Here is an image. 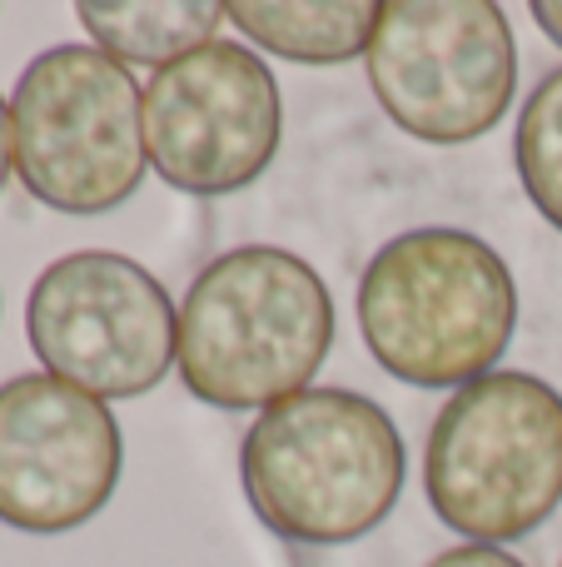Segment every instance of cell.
Returning a JSON list of instances; mask_svg holds the SVG:
<instances>
[{
    "label": "cell",
    "instance_id": "6da1fadb",
    "mask_svg": "<svg viewBox=\"0 0 562 567\" xmlns=\"http://www.w3.org/2000/svg\"><path fill=\"white\" fill-rule=\"evenodd\" d=\"M239 478L254 518L299 548H344L394 513L408 478L398 423L354 389H304L244 433Z\"/></svg>",
    "mask_w": 562,
    "mask_h": 567
},
{
    "label": "cell",
    "instance_id": "7a4b0ae2",
    "mask_svg": "<svg viewBox=\"0 0 562 567\" xmlns=\"http://www.w3.org/2000/svg\"><path fill=\"white\" fill-rule=\"evenodd\" d=\"M334 349V299L309 259L239 245L209 259L179 303V379L209 409H274Z\"/></svg>",
    "mask_w": 562,
    "mask_h": 567
},
{
    "label": "cell",
    "instance_id": "3957f363",
    "mask_svg": "<svg viewBox=\"0 0 562 567\" xmlns=\"http://www.w3.org/2000/svg\"><path fill=\"white\" fill-rule=\"evenodd\" d=\"M354 309L384 373L414 389H464L513 343L518 284L488 239L424 225L368 259Z\"/></svg>",
    "mask_w": 562,
    "mask_h": 567
},
{
    "label": "cell",
    "instance_id": "277c9868",
    "mask_svg": "<svg viewBox=\"0 0 562 567\" xmlns=\"http://www.w3.org/2000/svg\"><path fill=\"white\" fill-rule=\"evenodd\" d=\"M424 488L458 538L523 543L562 503V393L523 369L464 383L428 429Z\"/></svg>",
    "mask_w": 562,
    "mask_h": 567
},
{
    "label": "cell",
    "instance_id": "5b68a950",
    "mask_svg": "<svg viewBox=\"0 0 562 567\" xmlns=\"http://www.w3.org/2000/svg\"><path fill=\"white\" fill-rule=\"evenodd\" d=\"M15 175L45 209L110 215L139 189L145 90L129 65L95 45H50L10 90Z\"/></svg>",
    "mask_w": 562,
    "mask_h": 567
},
{
    "label": "cell",
    "instance_id": "8992f818",
    "mask_svg": "<svg viewBox=\"0 0 562 567\" xmlns=\"http://www.w3.org/2000/svg\"><path fill=\"white\" fill-rule=\"evenodd\" d=\"M364 65L384 115L424 145H473L518 95L513 25L493 0H384Z\"/></svg>",
    "mask_w": 562,
    "mask_h": 567
},
{
    "label": "cell",
    "instance_id": "52a82bcc",
    "mask_svg": "<svg viewBox=\"0 0 562 567\" xmlns=\"http://www.w3.org/2000/svg\"><path fill=\"white\" fill-rule=\"evenodd\" d=\"M25 333L45 373L105 399H139L179 359V309L145 265L80 249L40 269Z\"/></svg>",
    "mask_w": 562,
    "mask_h": 567
},
{
    "label": "cell",
    "instance_id": "ba28073f",
    "mask_svg": "<svg viewBox=\"0 0 562 567\" xmlns=\"http://www.w3.org/2000/svg\"><path fill=\"white\" fill-rule=\"evenodd\" d=\"M279 145V80L239 40H209L149 75L145 150L159 179L179 195H235L274 165Z\"/></svg>",
    "mask_w": 562,
    "mask_h": 567
},
{
    "label": "cell",
    "instance_id": "9c48e42d",
    "mask_svg": "<svg viewBox=\"0 0 562 567\" xmlns=\"http://www.w3.org/2000/svg\"><path fill=\"white\" fill-rule=\"evenodd\" d=\"M125 439L95 393L55 373L0 383V523L55 538L90 523L119 488Z\"/></svg>",
    "mask_w": 562,
    "mask_h": 567
},
{
    "label": "cell",
    "instance_id": "30bf717a",
    "mask_svg": "<svg viewBox=\"0 0 562 567\" xmlns=\"http://www.w3.org/2000/svg\"><path fill=\"white\" fill-rule=\"evenodd\" d=\"M225 16L259 50L294 65H344L368 55L378 30L374 0H235Z\"/></svg>",
    "mask_w": 562,
    "mask_h": 567
},
{
    "label": "cell",
    "instance_id": "8fae6325",
    "mask_svg": "<svg viewBox=\"0 0 562 567\" xmlns=\"http://www.w3.org/2000/svg\"><path fill=\"white\" fill-rule=\"evenodd\" d=\"M80 25L90 30L95 50L115 55L119 65H175L209 45L225 6L215 0H80Z\"/></svg>",
    "mask_w": 562,
    "mask_h": 567
},
{
    "label": "cell",
    "instance_id": "7c38bea8",
    "mask_svg": "<svg viewBox=\"0 0 562 567\" xmlns=\"http://www.w3.org/2000/svg\"><path fill=\"white\" fill-rule=\"evenodd\" d=\"M513 165L533 209L562 235V65L538 80V90L518 115Z\"/></svg>",
    "mask_w": 562,
    "mask_h": 567
},
{
    "label": "cell",
    "instance_id": "4fadbf2b",
    "mask_svg": "<svg viewBox=\"0 0 562 567\" xmlns=\"http://www.w3.org/2000/svg\"><path fill=\"white\" fill-rule=\"evenodd\" d=\"M428 567H528V563H518L513 553H503V548H483V543H464V548H448V553H438Z\"/></svg>",
    "mask_w": 562,
    "mask_h": 567
},
{
    "label": "cell",
    "instance_id": "5bb4252c",
    "mask_svg": "<svg viewBox=\"0 0 562 567\" xmlns=\"http://www.w3.org/2000/svg\"><path fill=\"white\" fill-rule=\"evenodd\" d=\"M533 20L543 25V35L562 50V0H538V6H533Z\"/></svg>",
    "mask_w": 562,
    "mask_h": 567
},
{
    "label": "cell",
    "instance_id": "9a60e30c",
    "mask_svg": "<svg viewBox=\"0 0 562 567\" xmlns=\"http://www.w3.org/2000/svg\"><path fill=\"white\" fill-rule=\"evenodd\" d=\"M10 169H15V150H10V100H0V189H6Z\"/></svg>",
    "mask_w": 562,
    "mask_h": 567
},
{
    "label": "cell",
    "instance_id": "2e32d148",
    "mask_svg": "<svg viewBox=\"0 0 562 567\" xmlns=\"http://www.w3.org/2000/svg\"><path fill=\"white\" fill-rule=\"evenodd\" d=\"M558 567H562V558H558Z\"/></svg>",
    "mask_w": 562,
    "mask_h": 567
}]
</instances>
